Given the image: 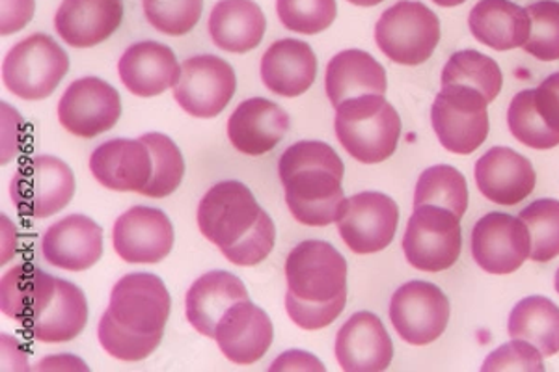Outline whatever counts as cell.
I'll use <instances>...</instances> for the list:
<instances>
[{
	"label": "cell",
	"mask_w": 559,
	"mask_h": 372,
	"mask_svg": "<svg viewBox=\"0 0 559 372\" xmlns=\"http://www.w3.org/2000/svg\"><path fill=\"white\" fill-rule=\"evenodd\" d=\"M344 163L324 142H297L280 157V181L286 189V203L293 218L310 228H324L344 215L342 189Z\"/></svg>",
	"instance_id": "6da1fadb"
},
{
	"label": "cell",
	"mask_w": 559,
	"mask_h": 372,
	"mask_svg": "<svg viewBox=\"0 0 559 372\" xmlns=\"http://www.w3.org/2000/svg\"><path fill=\"white\" fill-rule=\"evenodd\" d=\"M334 129L345 152L362 165H379L400 144V115L384 95H360L342 103Z\"/></svg>",
	"instance_id": "7a4b0ae2"
},
{
	"label": "cell",
	"mask_w": 559,
	"mask_h": 372,
	"mask_svg": "<svg viewBox=\"0 0 559 372\" xmlns=\"http://www.w3.org/2000/svg\"><path fill=\"white\" fill-rule=\"evenodd\" d=\"M70 71V57L47 34H33L8 52L2 81L13 95L39 101L57 89Z\"/></svg>",
	"instance_id": "3957f363"
},
{
	"label": "cell",
	"mask_w": 559,
	"mask_h": 372,
	"mask_svg": "<svg viewBox=\"0 0 559 372\" xmlns=\"http://www.w3.org/2000/svg\"><path fill=\"white\" fill-rule=\"evenodd\" d=\"M287 292L308 305L347 297V261L324 240H305L286 259Z\"/></svg>",
	"instance_id": "277c9868"
},
{
	"label": "cell",
	"mask_w": 559,
	"mask_h": 372,
	"mask_svg": "<svg viewBox=\"0 0 559 372\" xmlns=\"http://www.w3.org/2000/svg\"><path fill=\"white\" fill-rule=\"evenodd\" d=\"M376 41L392 62L419 65L439 45V17L421 2L401 0L377 21Z\"/></svg>",
	"instance_id": "5b68a950"
},
{
	"label": "cell",
	"mask_w": 559,
	"mask_h": 372,
	"mask_svg": "<svg viewBox=\"0 0 559 372\" xmlns=\"http://www.w3.org/2000/svg\"><path fill=\"white\" fill-rule=\"evenodd\" d=\"M489 101L477 89L442 86L435 97L431 121L444 149L455 155H471L489 136Z\"/></svg>",
	"instance_id": "8992f818"
},
{
	"label": "cell",
	"mask_w": 559,
	"mask_h": 372,
	"mask_svg": "<svg viewBox=\"0 0 559 372\" xmlns=\"http://www.w3.org/2000/svg\"><path fill=\"white\" fill-rule=\"evenodd\" d=\"M173 310V298L155 274H128L115 285L108 310L116 326L139 337L165 334L166 322Z\"/></svg>",
	"instance_id": "52a82bcc"
},
{
	"label": "cell",
	"mask_w": 559,
	"mask_h": 372,
	"mask_svg": "<svg viewBox=\"0 0 559 372\" xmlns=\"http://www.w3.org/2000/svg\"><path fill=\"white\" fill-rule=\"evenodd\" d=\"M461 247V218L455 213L437 205L414 208L403 237V252L414 268L448 271L457 263Z\"/></svg>",
	"instance_id": "ba28073f"
},
{
	"label": "cell",
	"mask_w": 559,
	"mask_h": 372,
	"mask_svg": "<svg viewBox=\"0 0 559 372\" xmlns=\"http://www.w3.org/2000/svg\"><path fill=\"white\" fill-rule=\"evenodd\" d=\"M75 194V176L64 160L39 155L26 160L10 183L17 211L31 218H47L68 207Z\"/></svg>",
	"instance_id": "9c48e42d"
},
{
	"label": "cell",
	"mask_w": 559,
	"mask_h": 372,
	"mask_svg": "<svg viewBox=\"0 0 559 372\" xmlns=\"http://www.w3.org/2000/svg\"><path fill=\"white\" fill-rule=\"evenodd\" d=\"M261 213L263 208L247 184L221 181L211 187L200 202L198 228L223 252L254 229Z\"/></svg>",
	"instance_id": "30bf717a"
},
{
	"label": "cell",
	"mask_w": 559,
	"mask_h": 372,
	"mask_svg": "<svg viewBox=\"0 0 559 372\" xmlns=\"http://www.w3.org/2000/svg\"><path fill=\"white\" fill-rule=\"evenodd\" d=\"M390 321L403 341L426 347L448 328L450 300L437 285L414 279L395 290L390 302Z\"/></svg>",
	"instance_id": "8fae6325"
},
{
	"label": "cell",
	"mask_w": 559,
	"mask_h": 372,
	"mask_svg": "<svg viewBox=\"0 0 559 372\" xmlns=\"http://www.w3.org/2000/svg\"><path fill=\"white\" fill-rule=\"evenodd\" d=\"M236 71L223 58L198 55L185 60L174 97L187 115L215 118L236 94Z\"/></svg>",
	"instance_id": "7c38bea8"
},
{
	"label": "cell",
	"mask_w": 559,
	"mask_h": 372,
	"mask_svg": "<svg viewBox=\"0 0 559 372\" xmlns=\"http://www.w3.org/2000/svg\"><path fill=\"white\" fill-rule=\"evenodd\" d=\"M397 224L400 207L392 197L381 192H362L345 203L337 231L350 252L368 255L392 244Z\"/></svg>",
	"instance_id": "4fadbf2b"
},
{
	"label": "cell",
	"mask_w": 559,
	"mask_h": 372,
	"mask_svg": "<svg viewBox=\"0 0 559 372\" xmlns=\"http://www.w3.org/2000/svg\"><path fill=\"white\" fill-rule=\"evenodd\" d=\"M120 116V94L97 76H84L71 83L58 103V120L68 133L81 139L107 133Z\"/></svg>",
	"instance_id": "5bb4252c"
},
{
	"label": "cell",
	"mask_w": 559,
	"mask_h": 372,
	"mask_svg": "<svg viewBox=\"0 0 559 372\" xmlns=\"http://www.w3.org/2000/svg\"><path fill=\"white\" fill-rule=\"evenodd\" d=\"M532 253V237L521 218L489 213L472 229V255L489 274L519 271Z\"/></svg>",
	"instance_id": "9a60e30c"
},
{
	"label": "cell",
	"mask_w": 559,
	"mask_h": 372,
	"mask_svg": "<svg viewBox=\"0 0 559 372\" xmlns=\"http://www.w3.org/2000/svg\"><path fill=\"white\" fill-rule=\"evenodd\" d=\"M112 247L133 265H155L174 248V226L160 208H129L112 228Z\"/></svg>",
	"instance_id": "2e32d148"
},
{
	"label": "cell",
	"mask_w": 559,
	"mask_h": 372,
	"mask_svg": "<svg viewBox=\"0 0 559 372\" xmlns=\"http://www.w3.org/2000/svg\"><path fill=\"white\" fill-rule=\"evenodd\" d=\"M273 322L255 303L237 302L216 324L215 339L221 352L237 365L261 360L273 345Z\"/></svg>",
	"instance_id": "e0dca14e"
},
{
	"label": "cell",
	"mask_w": 559,
	"mask_h": 372,
	"mask_svg": "<svg viewBox=\"0 0 559 372\" xmlns=\"http://www.w3.org/2000/svg\"><path fill=\"white\" fill-rule=\"evenodd\" d=\"M334 352L345 372H379L392 363L394 345L381 319L360 311L337 332Z\"/></svg>",
	"instance_id": "ac0fdd59"
},
{
	"label": "cell",
	"mask_w": 559,
	"mask_h": 372,
	"mask_svg": "<svg viewBox=\"0 0 559 372\" xmlns=\"http://www.w3.org/2000/svg\"><path fill=\"white\" fill-rule=\"evenodd\" d=\"M41 252L49 265L62 271H88L102 259L103 229L88 216H66L45 231Z\"/></svg>",
	"instance_id": "d6986e66"
},
{
	"label": "cell",
	"mask_w": 559,
	"mask_h": 372,
	"mask_svg": "<svg viewBox=\"0 0 559 372\" xmlns=\"http://www.w3.org/2000/svg\"><path fill=\"white\" fill-rule=\"evenodd\" d=\"M90 170L105 189L140 194L153 176L152 153L140 139L108 140L92 153Z\"/></svg>",
	"instance_id": "ffe728a7"
},
{
	"label": "cell",
	"mask_w": 559,
	"mask_h": 372,
	"mask_svg": "<svg viewBox=\"0 0 559 372\" xmlns=\"http://www.w3.org/2000/svg\"><path fill=\"white\" fill-rule=\"evenodd\" d=\"M476 183L487 200L511 207L534 192L537 176L532 163L521 153L492 147L476 163Z\"/></svg>",
	"instance_id": "44dd1931"
},
{
	"label": "cell",
	"mask_w": 559,
	"mask_h": 372,
	"mask_svg": "<svg viewBox=\"0 0 559 372\" xmlns=\"http://www.w3.org/2000/svg\"><path fill=\"white\" fill-rule=\"evenodd\" d=\"M289 116L276 103L254 97L242 101L228 120V139L237 152L245 155H265L286 139Z\"/></svg>",
	"instance_id": "7402d4cb"
},
{
	"label": "cell",
	"mask_w": 559,
	"mask_h": 372,
	"mask_svg": "<svg viewBox=\"0 0 559 372\" xmlns=\"http://www.w3.org/2000/svg\"><path fill=\"white\" fill-rule=\"evenodd\" d=\"M118 73L131 94L155 97L178 84L181 68L168 45L139 41L121 55Z\"/></svg>",
	"instance_id": "603a6c76"
},
{
	"label": "cell",
	"mask_w": 559,
	"mask_h": 372,
	"mask_svg": "<svg viewBox=\"0 0 559 372\" xmlns=\"http://www.w3.org/2000/svg\"><path fill=\"white\" fill-rule=\"evenodd\" d=\"M123 20V0H64L55 28L66 44L88 49L110 38Z\"/></svg>",
	"instance_id": "cb8c5ba5"
},
{
	"label": "cell",
	"mask_w": 559,
	"mask_h": 372,
	"mask_svg": "<svg viewBox=\"0 0 559 372\" xmlns=\"http://www.w3.org/2000/svg\"><path fill=\"white\" fill-rule=\"evenodd\" d=\"M318 75V58L300 39H280L261 58V81L269 92L282 97H299L312 88Z\"/></svg>",
	"instance_id": "d4e9b609"
},
{
	"label": "cell",
	"mask_w": 559,
	"mask_h": 372,
	"mask_svg": "<svg viewBox=\"0 0 559 372\" xmlns=\"http://www.w3.org/2000/svg\"><path fill=\"white\" fill-rule=\"evenodd\" d=\"M247 300H250L247 287L237 276L224 271L207 272L187 292L185 313L198 334L215 337L216 324L224 313Z\"/></svg>",
	"instance_id": "484cf974"
},
{
	"label": "cell",
	"mask_w": 559,
	"mask_h": 372,
	"mask_svg": "<svg viewBox=\"0 0 559 372\" xmlns=\"http://www.w3.org/2000/svg\"><path fill=\"white\" fill-rule=\"evenodd\" d=\"M386 70L360 49L337 52L326 65L324 88L334 107L360 95H384Z\"/></svg>",
	"instance_id": "4316f807"
},
{
	"label": "cell",
	"mask_w": 559,
	"mask_h": 372,
	"mask_svg": "<svg viewBox=\"0 0 559 372\" xmlns=\"http://www.w3.org/2000/svg\"><path fill=\"white\" fill-rule=\"evenodd\" d=\"M472 36L495 51L524 47L530 39L532 21L526 8L511 0H479L468 17Z\"/></svg>",
	"instance_id": "83f0119b"
},
{
	"label": "cell",
	"mask_w": 559,
	"mask_h": 372,
	"mask_svg": "<svg viewBox=\"0 0 559 372\" xmlns=\"http://www.w3.org/2000/svg\"><path fill=\"white\" fill-rule=\"evenodd\" d=\"M88 322V303L75 284L57 278V292L44 313L23 324L34 341L58 345L83 334Z\"/></svg>",
	"instance_id": "f1b7e54d"
},
{
	"label": "cell",
	"mask_w": 559,
	"mask_h": 372,
	"mask_svg": "<svg viewBox=\"0 0 559 372\" xmlns=\"http://www.w3.org/2000/svg\"><path fill=\"white\" fill-rule=\"evenodd\" d=\"M267 20L254 0H221L210 15V34L218 49L252 51L265 36Z\"/></svg>",
	"instance_id": "f546056e"
},
{
	"label": "cell",
	"mask_w": 559,
	"mask_h": 372,
	"mask_svg": "<svg viewBox=\"0 0 559 372\" xmlns=\"http://www.w3.org/2000/svg\"><path fill=\"white\" fill-rule=\"evenodd\" d=\"M57 292V278L33 265L13 266L2 276L0 308L13 321L26 324L47 310Z\"/></svg>",
	"instance_id": "4dcf8cb0"
},
{
	"label": "cell",
	"mask_w": 559,
	"mask_h": 372,
	"mask_svg": "<svg viewBox=\"0 0 559 372\" xmlns=\"http://www.w3.org/2000/svg\"><path fill=\"white\" fill-rule=\"evenodd\" d=\"M508 332L550 358L559 352V308L545 297L524 298L509 315Z\"/></svg>",
	"instance_id": "1f68e13d"
},
{
	"label": "cell",
	"mask_w": 559,
	"mask_h": 372,
	"mask_svg": "<svg viewBox=\"0 0 559 372\" xmlns=\"http://www.w3.org/2000/svg\"><path fill=\"white\" fill-rule=\"evenodd\" d=\"M421 205L448 208L459 218H463L468 208V184L463 173L453 166L439 165L427 168L419 176L414 190V208Z\"/></svg>",
	"instance_id": "d6a6232c"
},
{
	"label": "cell",
	"mask_w": 559,
	"mask_h": 372,
	"mask_svg": "<svg viewBox=\"0 0 559 372\" xmlns=\"http://www.w3.org/2000/svg\"><path fill=\"white\" fill-rule=\"evenodd\" d=\"M503 76L500 65L490 57L477 51H459L442 70V86H466L495 101L502 89Z\"/></svg>",
	"instance_id": "836d02e7"
},
{
	"label": "cell",
	"mask_w": 559,
	"mask_h": 372,
	"mask_svg": "<svg viewBox=\"0 0 559 372\" xmlns=\"http://www.w3.org/2000/svg\"><path fill=\"white\" fill-rule=\"evenodd\" d=\"M140 140L146 144L152 153L153 176L150 183L140 192L142 196L166 197L178 189L185 176L183 155L179 152L178 145L166 134L147 133L142 134Z\"/></svg>",
	"instance_id": "e575fe53"
},
{
	"label": "cell",
	"mask_w": 559,
	"mask_h": 372,
	"mask_svg": "<svg viewBox=\"0 0 559 372\" xmlns=\"http://www.w3.org/2000/svg\"><path fill=\"white\" fill-rule=\"evenodd\" d=\"M508 123L519 142L532 149H552L559 145V134L554 133L535 107L534 89H524L509 105Z\"/></svg>",
	"instance_id": "d590c367"
},
{
	"label": "cell",
	"mask_w": 559,
	"mask_h": 372,
	"mask_svg": "<svg viewBox=\"0 0 559 372\" xmlns=\"http://www.w3.org/2000/svg\"><path fill=\"white\" fill-rule=\"evenodd\" d=\"M526 224L532 237L530 259L537 263H548L559 255V202L537 200L519 216Z\"/></svg>",
	"instance_id": "8d00e7d4"
},
{
	"label": "cell",
	"mask_w": 559,
	"mask_h": 372,
	"mask_svg": "<svg viewBox=\"0 0 559 372\" xmlns=\"http://www.w3.org/2000/svg\"><path fill=\"white\" fill-rule=\"evenodd\" d=\"M526 12L532 21V32L522 49L543 62H556L559 60L558 0H540L527 7Z\"/></svg>",
	"instance_id": "74e56055"
},
{
	"label": "cell",
	"mask_w": 559,
	"mask_h": 372,
	"mask_svg": "<svg viewBox=\"0 0 559 372\" xmlns=\"http://www.w3.org/2000/svg\"><path fill=\"white\" fill-rule=\"evenodd\" d=\"M147 23L166 36H183L198 25L204 0H142Z\"/></svg>",
	"instance_id": "f35d334b"
},
{
	"label": "cell",
	"mask_w": 559,
	"mask_h": 372,
	"mask_svg": "<svg viewBox=\"0 0 559 372\" xmlns=\"http://www.w3.org/2000/svg\"><path fill=\"white\" fill-rule=\"evenodd\" d=\"M276 13L287 31L313 36L334 23L337 7L336 0H276Z\"/></svg>",
	"instance_id": "ab89813d"
},
{
	"label": "cell",
	"mask_w": 559,
	"mask_h": 372,
	"mask_svg": "<svg viewBox=\"0 0 559 372\" xmlns=\"http://www.w3.org/2000/svg\"><path fill=\"white\" fill-rule=\"evenodd\" d=\"M99 343L112 358L120 361H142L150 358L160 345L163 335H153V337H139V335L128 334L120 326H116L115 321L103 313L99 321Z\"/></svg>",
	"instance_id": "60d3db41"
},
{
	"label": "cell",
	"mask_w": 559,
	"mask_h": 372,
	"mask_svg": "<svg viewBox=\"0 0 559 372\" xmlns=\"http://www.w3.org/2000/svg\"><path fill=\"white\" fill-rule=\"evenodd\" d=\"M274 242H276V228H274L273 218L263 211L260 220L247 237H242L234 247L223 250L224 257L237 266L260 265L261 261H265L269 253L273 252Z\"/></svg>",
	"instance_id": "b9f144b4"
},
{
	"label": "cell",
	"mask_w": 559,
	"mask_h": 372,
	"mask_svg": "<svg viewBox=\"0 0 559 372\" xmlns=\"http://www.w3.org/2000/svg\"><path fill=\"white\" fill-rule=\"evenodd\" d=\"M484 372L496 371H545L543 363V353L539 348L534 347L532 343L513 339V341L503 345L495 352L489 353L485 360Z\"/></svg>",
	"instance_id": "7bdbcfd3"
},
{
	"label": "cell",
	"mask_w": 559,
	"mask_h": 372,
	"mask_svg": "<svg viewBox=\"0 0 559 372\" xmlns=\"http://www.w3.org/2000/svg\"><path fill=\"white\" fill-rule=\"evenodd\" d=\"M345 303H347V297L336 298L334 302L324 303V305H308V303L299 302L289 292L286 295L287 315L292 316V321L299 328L308 329V332L331 326L332 322L342 315Z\"/></svg>",
	"instance_id": "ee69618b"
},
{
	"label": "cell",
	"mask_w": 559,
	"mask_h": 372,
	"mask_svg": "<svg viewBox=\"0 0 559 372\" xmlns=\"http://www.w3.org/2000/svg\"><path fill=\"white\" fill-rule=\"evenodd\" d=\"M36 0H0V34L10 36L25 28L34 17Z\"/></svg>",
	"instance_id": "f6af8a7d"
},
{
	"label": "cell",
	"mask_w": 559,
	"mask_h": 372,
	"mask_svg": "<svg viewBox=\"0 0 559 372\" xmlns=\"http://www.w3.org/2000/svg\"><path fill=\"white\" fill-rule=\"evenodd\" d=\"M269 371H324V365L313 356V353L300 352V350H292L284 352L273 365L269 367Z\"/></svg>",
	"instance_id": "bcb514c9"
},
{
	"label": "cell",
	"mask_w": 559,
	"mask_h": 372,
	"mask_svg": "<svg viewBox=\"0 0 559 372\" xmlns=\"http://www.w3.org/2000/svg\"><path fill=\"white\" fill-rule=\"evenodd\" d=\"M539 86L550 94V97H552L554 101L558 103L559 107V71L548 76L547 81H543Z\"/></svg>",
	"instance_id": "7dc6e473"
},
{
	"label": "cell",
	"mask_w": 559,
	"mask_h": 372,
	"mask_svg": "<svg viewBox=\"0 0 559 372\" xmlns=\"http://www.w3.org/2000/svg\"><path fill=\"white\" fill-rule=\"evenodd\" d=\"M350 4H355V7H377V4H381L384 0H349Z\"/></svg>",
	"instance_id": "c3c4849f"
},
{
	"label": "cell",
	"mask_w": 559,
	"mask_h": 372,
	"mask_svg": "<svg viewBox=\"0 0 559 372\" xmlns=\"http://www.w3.org/2000/svg\"><path fill=\"white\" fill-rule=\"evenodd\" d=\"M432 2L439 4V7L453 8L459 7V4H464L466 0H432Z\"/></svg>",
	"instance_id": "681fc988"
},
{
	"label": "cell",
	"mask_w": 559,
	"mask_h": 372,
	"mask_svg": "<svg viewBox=\"0 0 559 372\" xmlns=\"http://www.w3.org/2000/svg\"><path fill=\"white\" fill-rule=\"evenodd\" d=\"M556 290L559 292V268L558 272H556Z\"/></svg>",
	"instance_id": "f907efd6"
}]
</instances>
